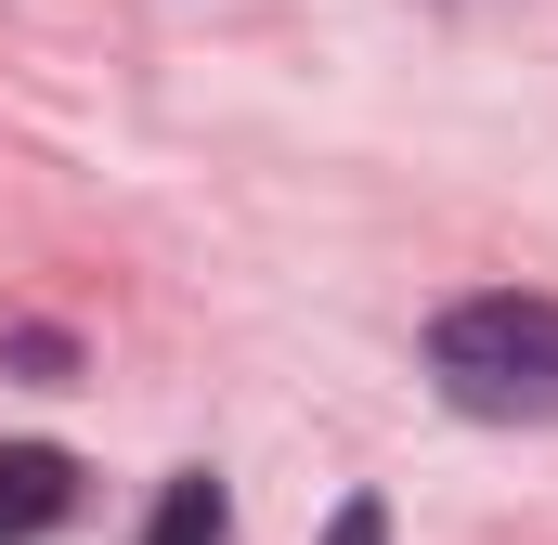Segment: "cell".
Returning <instances> with one entry per match:
<instances>
[{"mask_svg":"<svg viewBox=\"0 0 558 545\" xmlns=\"http://www.w3.org/2000/svg\"><path fill=\"white\" fill-rule=\"evenodd\" d=\"M428 377L441 403L481 415V428H546L558 415V299H520V286H481L428 325Z\"/></svg>","mask_w":558,"mask_h":545,"instance_id":"cell-1","label":"cell"},{"mask_svg":"<svg viewBox=\"0 0 558 545\" xmlns=\"http://www.w3.org/2000/svg\"><path fill=\"white\" fill-rule=\"evenodd\" d=\"M13 364L52 390V377H78V338H65V325H13Z\"/></svg>","mask_w":558,"mask_h":545,"instance_id":"cell-4","label":"cell"},{"mask_svg":"<svg viewBox=\"0 0 558 545\" xmlns=\"http://www.w3.org/2000/svg\"><path fill=\"white\" fill-rule=\"evenodd\" d=\"M78 520V455L52 441H0V545H39Z\"/></svg>","mask_w":558,"mask_h":545,"instance_id":"cell-2","label":"cell"},{"mask_svg":"<svg viewBox=\"0 0 558 545\" xmlns=\"http://www.w3.org/2000/svg\"><path fill=\"white\" fill-rule=\"evenodd\" d=\"M325 545H390V507H377V494H351V507L325 520Z\"/></svg>","mask_w":558,"mask_h":545,"instance_id":"cell-5","label":"cell"},{"mask_svg":"<svg viewBox=\"0 0 558 545\" xmlns=\"http://www.w3.org/2000/svg\"><path fill=\"white\" fill-rule=\"evenodd\" d=\"M221 520H234V507H221V481H208V468H182V481L156 494L143 545H221Z\"/></svg>","mask_w":558,"mask_h":545,"instance_id":"cell-3","label":"cell"}]
</instances>
